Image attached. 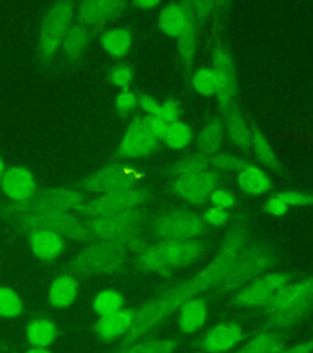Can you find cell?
<instances>
[{
	"mask_svg": "<svg viewBox=\"0 0 313 353\" xmlns=\"http://www.w3.org/2000/svg\"><path fill=\"white\" fill-rule=\"evenodd\" d=\"M248 242V234L245 228H233L222 244L219 253L207 265V268L199 271L197 275L187 279L186 281L165 288L136 307L131 329L121 339L114 352H120L138 342L147 340L152 332L182 308V304L206 291L215 290L224 280L231 265L234 264Z\"/></svg>",
	"mask_w": 313,
	"mask_h": 353,
	"instance_id": "cell-1",
	"label": "cell"
},
{
	"mask_svg": "<svg viewBox=\"0 0 313 353\" xmlns=\"http://www.w3.org/2000/svg\"><path fill=\"white\" fill-rule=\"evenodd\" d=\"M259 310L263 330L284 332L301 325L313 314V276L288 283Z\"/></svg>",
	"mask_w": 313,
	"mask_h": 353,
	"instance_id": "cell-2",
	"label": "cell"
},
{
	"mask_svg": "<svg viewBox=\"0 0 313 353\" xmlns=\"http://www.w3.org/2000/svg\"><path fill=\"white\" fill-rule=\"evenodd\" d=\"M130 252L120 243L94 241L67 260L61 274L74 277L118 275L127 269Z\"/></svg>",
	"mask_w": 313,
	"mask_h": 353,
	"instance_id": "cell-3",
	"label": "cell"
},
{
	"mask_svg": "<svg viewBox=\"0 0 313 353\" xmlns=\"http://www.w3.org/2000/svg\"><path fill=\"white\" fill-rule=\"evenodd\" d=\"M138 254L140 269L149 272L166 274L169 271L193 264L204 253V243L195 239L171 241L163 239L153 244H142Z\"/></svg>",
	"mask_w": 313,
	"mask_h": 353,
	"instance_id": "cell-4",
	"label": "cell"
},
{
	"mask_svg": "<svg viewBox=\"0 0 313 353\" xmlns=\"http://www.w3.org/2000/svg\"><path fill=\"white\" fill-rule=\"evenodd\" d=\"M277 255L273 248L267 244L251 243L246 244L239 254L224 280L217 287L215 294L219 298L235 296L250 282L264 275L274 265Z\"/></svg>",
	"mask_w": 313,
	"mask_h": 353,
	"instance_id": "cell-5",
	"label": "cell"
},
{
	"mask_svg": "<svg viewBox=\"0 0 313 353\" xmlns=\"http://www.w3.org/2000/svg\"><path fill=\"white\" fill-rule=\"evenodd\" d=\"M11 231L30 236L33 232H54L63 238L77 242H94L83 217L74 212H43L6 217Z\"/></svg>",
	"mask_w": 313,
	"mask_h": 353,
	"instance_id": "cell-6",
	"label": "cell"
},
{
	"mask_svg": "<svg viewBox=\"0 0 313 353\" xmlns=\"http://www.w3.org/2000/svg\"><path fill=\"white\" fill-rule=\"evenodd\" d=\"M83 222L94 241L120 243L131 252H136L143 244L141 241L144 225L142 210H131L107 217L83 219Z\"/></svg>",
	"mask_w": 313,
	"mask_h": 353,
	"instance_id": "cell-7",
	"label": "cell"
},
{
	"mask_svg": "<svg viewBox=\"0 0 313 353\" xmlns=\"http://www.w3.org/2000/svg\"><path fill=\"white\" fill-rule=\"evenodd\" d=\"M85 204L83 194L66 188L45 189L39 193L33 194L31 198L15 204L8 205L1 211L6 219L9 216L28 215V214H43V212H74Z\"/></svg>",
	"mask_w": 313,
	"mask_h": 353,
	"instance_id": "cell-8",
	"label": "cell"
},
{
	"mask_svg": "<svg viewBox=\"0 0 313 353\" xmlns=\"http://www.w3.org/2000/svg\"><path fill=\"white\" fill-rule=\"evenodd\" d=\"M290 282L292 276L285 272L264 274L233 296L228 307L233 309H261Z\"/></svg>",
	"mask_w": 313,
	"mask_h": 353,
	"instance_id": "cell-9",
	"label": "cell"
},
{
	"mask_svg": "<svg viewBox=\"0 0 313 353\" xmlns=\"http://www.w3.org/2000/svg\"><path fill=\"white\" fill-rule=\"evenodd\" d=\"M75 14V3L61 1L50 8L44 19L42 28V39L39 46V53L42 61H48L53 58L59 44L65 39L70 30Z\"/></svg>",
	"mask_w": 313,
	"mask_h": 353,
	"instance_id": "cell-10",
	"label": "cell"
},
{
	"mask_svg": "<svg viewBox=\"0 0 313 353\" xmlns=\"http://www.w3.org/2000/svg\"><path fill=\"white\" fill-rule=\"evenodd\" d=\"M206 227L207 225L202 217L186 211H176L160 216L154 221L152 232L160 241H184L201 236L206 231Z\"/></svg>",
	"mask_w": 313,
	"mask_h": 353,
	"instance_id": "cell-11",
	"label": "cell"
},
{
	"mask_svg": "<svg viewBox=\"0 0 313 353\" xmlns=\"http://www.w3.org/2000/svg\"><path fill=\"white\" fill-rule=\"evenodd\" d=\"M144 196L141 190L130 189L122 192L108 193L87 201L77 210L76 214L83 219H97L107 216L118 215L136 210L142 204Z\"/></svg>",
	"mask_w": 313,
	"mask_h": 353,
	"instance_id": "cell-12",
	"label": "cell"
},
{
	"mask_svg": "<svg viewBox=\"0 0 313 353\" xmlns=\"http://www.w3.org/2000/svg\"><path fill=\"white\" fill-rule=\"evenodd\" d=\"M138 178L133 174L130 176V170L124 165H105L85 179L78 188L88 193H114L135 189Z\"/></svg>",
	"mask_w": 313,
	"mask_h": 353,
	"instance_id": "cell-13",
	"label": "cell"
},
{
	"mask_svg": "<svg viewBox=\"0 0 313 353\" xmlns=\"http://www.w3.org/2000/svg\"><path fill=\"white\" fill-rule=\"evenodd\" d=\"M157 140L153 132L149 130L144 117H136L121 139L119 151L129 159H140L153 151Z\"/></svg>",
	"mask_w": 313,
	"mask_h": 353,
	"instance_id": "cell-14",
	"label": "cell"
},
{
	"mask_svg": "<svg viewBox=\"0 0 313 353\" xmlns=\"http://www.w3.org/2000/svg\"><path fill=\"white\" fill-rule=\"evenodd\" d=\"M246 339L241 326L234 321H222L204 334L199 348L206 353H224Z\"/></svg>",
	"mask_w": 313,
	"mask_h": 353,
	"instance_id": "cell-15",
	"label": "cell"
},
{
	"mask_svg": "<svg viewBox=\"0 0 313 353\" xmlns=\"http://www.w3.org/2000/svg\"><path fill=\"white\" fill-rule=\"evenodd\" d=\"M217 187V178L211 172L182 174L175 183L177 194L191 204H202Z\"/></svg>",
	"mask_w": 313,
	"mask_h": 353,
	"instance_id": "cell-16",
	"label": "cell"
},
{
	"mask_svg": "<svg viewBox=\"0 0 313 353\" xmlns=\"http://www.w3.org/2000/svg\"><path fill=\"white\" fill-rule=\"evenodd\" d=\"M1 189L11 201L22 203L36 193V181L26 167L15 165L4 172L1 178Z\"/></svg>",
	"mask_w": 313,
	"mask_h": 353,
	"instance_id": "cell-17",
	"label": "cell"
},
{
	"mask_svg": "<svg viewBox=\"0 0 313 353\" xmlns=\"http://www.w3.org/2000/svg\"><path fill=\"white\" fill-rule=\"evenodd\" d=\"M136 308H122L113 314L99 316L94 324V332L102 341L122 339L131 329Z\"/></svg>",
	"mask_w": 313,
	"mask_h": 353,
	"instance_id": "cell-18",
	"label": "cell"
},
{
	"mask_svg": "<svg viewBox=\"0 0 313 353\" xmlns=\"http://www.w3.org/2000/svg\"><path fill=\"white\" fill-rule=\"evenodd\" d=\"M177 327L184 335L198 332L207 323L208 318V302L204 296H197L182 304L177 310Z\"/></svg>",
	"mask_w": 313,
	"mask_h": 353,
	"instance_id": "cell-19",
	"label": "cell"
},
{
	"mask_svg": "<svg viewBox=\"0 0 313 353\" xmlns=\"http://www.w3.org/2000/svg\"><path fill=\"white\" fill-rule=\"evenodd\" d=\"M124 3L113 1V0H94L83 1L77 6L75 11L77 19L83 26L98 25L102 22L108 21L110 17H116V14L124 8Z\"/></svg>",
	"mask_w": 313,
	"mask_h": 353,
	"instance_id": "cell-20",
	"label": "cell"
},
{
	"mask_svg": "<svg viewBox=\"0 0 313 353\" xmlns=\"http://www.w3.org/2000/svg\"><path fill=\"white\" fill-rule=\"evenodd\" d=\"M160 28L171 37H180L193 28L190 11L182 4H169L160 15Z\"/></svg>",
	"mask_w": 313,
	"mask_h": 353,
	"instance_id": "cell-21",
	"label": "cell"
},
{
	"mask_svg": "<svg viewBox=\"0 0 313 353\" xmlns=\"http://www.w3.org/2000/svg\"><path fill=\"white\" fill-rule=\"evenodd\" d=\"M78 294V282L76 277L61 274L52 281L47 298L50 307L55 309L69 308L76 301Z\"/></svg>",
	"mask_w": 313,
	"mask_h": 353,
	"instance_id": "cell-22",
	"label": "cell"
},
{
	"mask_svg": "<svg viewBox=\"0 0 313 353\" xmlns=\"http://www.w3.org/2000/svg\"><path fill=\"white\" fill-rule=\"evenodd\" d=\"M30 248L32 253L43 261H53L61 256L64 250V238L54 232H33L28 236Z\"/></svg>",
	"mask_w": 313,
	"mask_h": 353,
	"instance_id": "cell-23",
	"label": "cell"
},
{
	"mask_svg": "<svg viewBox=\"0 0 313 353\" xmlns=\"http://www.w3.org/2000/svg\"><path fill=\"white\" fill-rule=\"evenodd\" d=\"M144 121L154 137L163 140L169 128L179 121V105L174 99H168L160 105L155 114L144 117Z\"/></svg>",
	"mask_w": 313,
	"mask_h": 353,
	"instance_id": "cell-24",
	"label": "cell"
},
{
	"mask_svg": "<svg viewBox=\"0 0 313 353\" xmlns=\"http://www.w3.org/2000/svg\"><path fill=\"white\" fill-rule=\"evenodd\" d=\"M215 70L220 79V88L218 99L222 105H229L234 94V72L230 55L224 50H218L215 54Z\"/></svg>",
	"mask_w": 313,
	"mask_h": 353,
	"instance_id": "cell-25",
	"label": "cell"
},
{
	"mask_svg": "<svg viewBox=\"0 0 313 353\" xmlns=\"http://www.w3.org/2000/svg\"><path fill=\"white\" fill-rule=\"evenodd\" d=\"M58 336V329L53 320L36 318L28 323L26 337L32 347H50Z\"/></svg>",
	"mask_w": 313,
	"mask_h": 353,
	"instance_id": "cell-26",
	"label": "cell"
},
{
	"mask_svg": "<svg viewBox=\"0 0 313 353\" xmlns=\"http://www.w3.org/2000/svg\"><path fill=\"white\" fill-rule=\"evenodd\" d=\"M64 59L69 64L77 61L83 57V52L89 43V31L88 28L81 23H77L69 30L64 39Z\"/></svg>",
	"mask_w": 313,
	"mask_h": 353,
	"instance_id": "cell-27",
	"label": "cell"
},
{
	"mask_svg": "<svg viewBox=\"0 0 313 353\" xmlns=\"http://www.w3.org/2000/svg\"><path fill=\"white\" fill-rule=\"evenodd\" d=\"M237 183L244 192L251 195L267 193L272 188L268 176L256 165L244 167L237 176Z\"/></svg>",
	"mask_w": 313,
	"mask_h": 353,
	"instance_id": "cell-28",
	"label": "cell"
},
{
	"mask_svg": "<svg viewBox=\"0 0 313 353\" xmlns=\"http://www.w3.org/2000/svg\"><path fill=\"white\" fill-rule=\"evenodd\" d=\"M285 337L281 331L263 330L245 345L251 353H281L285 348Z\"/></svg>",
	"mask_w": 313,
	"mask_h": 353,
	"instance_id": "cell-29",
	"label": "cell"
},
{
	"mask_svg": "<svg viewBox=\"0 0 313 353\" xmlns=\"http://www.w3.org/2000/svg\"><path fill=\"white\" fill-rule=\"evenodd\" d=\"M125 298L118 291L114 290H105L97 293L94 297L92 308L98 316L113 314L124 308Z\"/></svg>",
	"mask_w": 313,
	"mask_h": 353,
	"instance_id": "cell-30",
	"label": "cell"
},
{
	"mask_svg": "<svg viewBox=\"0 0 313 353\" xmlns=\"http://www.w3.org/2000/svg\"><path fill=\"white\" fill-rule=\"evenodd\" d=\"M102 44L108 53L114 57H124L131 47V34L124 28H113L105 32Z\"/></svg>",
	"mask_w": 313,
	"mask_h": 353,
	"instance_id": "cell-31",
	"label": "cell"
},
{
	"mask_svg": "<svg viewBox=\"0 0 313 353\" xmlns=\"http://www.w3.org/2000/svg\"><path fill=\"white\" fill-rule=\"evenodd\" d=\"M25 313V307L19 293L10 287L0 286V316L6 319L19 318Z\"/></svg>",
	"mask_w": 313,
	"mask_h": 353,
	"instance_id": "cell-32",
	"label": "cell"
},
{
	"mask_svg": "<svg viewBox=\"0 0 313 353\" xmlns=\"http://www.w3.org/2000/svg\"><path fill=\"white\" fill-rule=\"evenodd\" d=\"M193 85L198 94H204V96L218 94L220 88L219 75L215 69H209V68L199 69L193 75Z\"/></svg>",
	"mask_w": 313,
	"mask_h": 353,
	"instance_id": "cell-33",
	"label": "cell"
},
{
	"mask_svg": "<svg viewBox=\"0 0 313 353\" xmlns=\"http://www.w3.org/2000/svg\"><path fill=\"white\" fill-rule=\"evenodd\" d=\"M228 129L233 140L242 149H246L250 143H252V135L237 110H233L228 117Z\"/></svg>",
	"mask_w": 313,
	"mask_h": 353,
	"instance_id": "cell-34",
	"label": "cell"
},
{
	"mask_svg": "<svg viewBox=\"0 0 313 353\" xmlns=\"http://www.w3.org/2000/svg\"><path fill=\"white\" fill-rule=\"evenodd\" d=\"M193 139L191 128L184 121H176L165 134L164 141L171 149L180 150L186 148Z\"/></svg>",
	"mask_w": 313,
	"mask_h": 353,
	"instance_id": "cell-35",
	"label": "cell"
},
{
	"mask_svg": "<svg viewBox=\"0 0 313 353\" xmlns=\"http://www.w3.org/2000/svg\"><path fill=\"white\" fill-rule=\"evenodd\" d=\"M220 143H222V125L217 121H212L204 128L199 135L201 149L208 154H213L215 151H218Z\"/></svg>",
	"mask_w": 313,
	"mask_h": 353,
	"instance_id": "cell-36",
	"label": "cell"
},
{
	"mask_svg": "<svg viewBox=\"0 0 313 353\" xmlns=\"http://www.w3.org/2000/svg\"><path fill=\"white\" fill-rule=\"evenodd\" d=\"M114 353H171L169 343L162 339H147L138 342L130 347Z\"/></svg>",
	"mask_w": 313,
	"mask_h": 353,
	"instance_id": "cell-37",
	"label": "cell"
},
{
	"mask_svg": "<svg viewBox=\"0 0 313 353\" xmlns=\"http://www.w3.org/2000/svg\"><path fill=\"white\" fill-rule=\"evenodd\" d=\"M252 145L256 154H259V159L263 161L264 163L270 165H277V159H275L273 150H272L268 141L264 139L263 135L259 130L253 132Z\"/></svg>",
	"mask_w": 313,
	"mask_h": 353,
	"instance_id": "cell-38",
	"label": "cell"
},
{
	"mask_svg": "<svg viewBox=\"0 0 313 353\" xmlns=\"http://www.w3.org/2000/svg\"><path fill=\"white\" fill-rule=\"evenodd\" d=\"M131 68L129 65H125V64L116 66L113 69L111 74H110V81L116 85V86L122 88V90L129 88V83H131Z\"/></svg>",
	"mask_w": 313,
	"mask_h": 353,
	"instance_id": "cell-39",
	"label": "cell"
},
{
	"mask_svg": "<svg viewBox=\"0 0 313 353\" xmlns=\"http://www.w3.org/2000/svg\"><path fill=\"white\" fill-rule=\"evenodd\" d=\"M138 105V97L127 88L122 90L116 97V108L121 113H130L135 110Z\"/></svg>",
	"mask_w": 313,
	"mask_h": 353,
	"instance_id": "cell-40",
	"label": "cell"
},
{
	"mask_svg": "<svg viewBox=\"0 0 313 353\" xmlns=\"http://www.w3.org/2000/svg\"><path fill=\"white\" fill-rule=\"evenodd\" d=\"M209 200L215 208L224 210L229 209L235 203L233 194L226 190V189H220V188H215V190L211 194Z\"/></svg>",
	"mask_w": 313,
	"mask_h": 353,
	"instance_id": "cell-41",
	"label": "cell"
},
{
	"mask_svg": "<svg viewBox=\"0 0 313 353\" xmlns=\"http://www.w3.org/2000/svg\"><path fill=\"white\" fill-rule=\"evenodd\" d=\"M228 211L224 209H219V208H209V209L204 211L202 219H204L206 225H211V226L219 227L223 226L228 220Z\"/></svg>",
	"mask_w": 313,
	"mask_h": 353,
	"instance_id": "cell-42",
	"label": "cell"
},
{
	"mask_svg": "<svg viewBox=\"0 0 313 353\" xmlns=\"http://www.w3.org/2000/svg\"><path fill=\"white\" fill-rule=\"evenodd\" d=\"M281 198L288 206H306L312 204L313 199L306 194L297 193V192H285L277 195Z\"/></svg>",
	"mask_w": 313,
	"mask_h": 353,
	"instance_id": "cell-43",
	"label": "cell"
},
{
	"mask_svg": "<svg viewBox=\"0 0 313 353\" xmlns=\"http://www.w3.org/2000/svg\"><path fill=\"white\" fill-rule=\"evenodd\" d=\"M208 170V165L202 160H197V159H193V160L186 161L184 162L179 172L180 176L182 174H195V173H202V172H207Z\"/></svg>",
	"mask_w": 313,
	"mask_h": 353,
	"instance_id": "cell-44",
	"label": "cell"
},
{
	"mask_svg": "<svg viewBox=\"0 0 313 353\" xmlns=\"http://www.w3.org/2000/svg\"><path fill=\"white\" fill-rule=\"evenodd\" d=\"M288 205L281 200V198H278L277 195L270 198L267 203H266V211L270 214L272 216L275 217H279V216L285 215L286 211H288Z\"/></svg>",
	"mask_w": 313,
	"mask_h": 353,
	"instance_id": "cell-45",
	"label": "cell"
},
{
	"mask_svg": "<svg viewBox=\"0 0 313 353\" xmlns=\"http://www.w3.org/2000/svg\"><path fill=\"white\" fill-rule=\"evenodd\" d=\"M215 167H218L220 170H235L237 167L241 165V161L239 160L235 156H226V154H222V156H217L213 160Z\"/></svg>",
	"mask_w": 313,
	"mask_h": 353,
	"instance_id": "cell-46",
	"label": "cell"
},
{
	"mask_svg": "<svg viewBox=\"0 0 313 353\" xmlns=\"http://www.w3.org/2000/svg\"><path fill=\"white\" fill-rule=\"evenodd\" d=\"M138 105L142 108L144 113H147V116L155 114L160 107V103L149 94H142L141 97H138Z\"/></svg>",
	"mask_w": 313,
	"mask_h": 353,
	"instance_id": "cell-47",
	"label": "cell"
},
{
	"mask_svg": "<svg viewBox=\"0 0 313 353\" xmlns=\"http://www.w3.org/2000/svg\"><path fill=\"white\" fill-rule=\"evenodd\" d=\"M281 353H313V340L300 342L292 347L284 348Z\"/></svg>",
	"mask_w": 313,
	"mask_h": 353,
	"instance_id": "cell-48",
	"label": "cell"
},
{
	"mask_svg": "<svg viewBox=\"0 0 313 353\" xmlns=\"http://www.w3.org/2000/svg\"><path fill=\"white\" fill-rule=\"evenodd\" d=\"M160 4V1H155V0H142V1H138L136 6L141 9L144 10H149V9H153L154 6H157Z\"/></svg>",
	"mask_w": 313,
	"mask_h": 353,
	"instance_id": "cell-49",
	"label": "cell"
},
{
	"mask_svg": "<svg viewBox=\"0 0 313 353\" xmlns=\"http://www.w3.org/2000/svg\"><path fill=\"white\" fill-rule=\"evenodd\" d=\"M25 353H53L48 348H42V347H31L30 350H28Z\"/></svg>",
	"mask_w": 313,
	"mask_h": 353,
	"instance_id": "cell-50",
	"label": "cell"
},
{
	"mask_svg": "<svg viewBox=\"0 0 313 353\" xmlns=\"http://www.w3.org/2000/svg\"><path fill=\"white\" fill-rule=\"evenodd\" d=\"M4 172H6V163H4V161L1 159V154H0V182H1Z\"/></svg>",
	"mask_w": 313,
	"mask_h": 353,
	"instance_id": "cell-51",
	"label": "cell"
},
{
	"mask_svg": "<svg viewBox=\"0 0 313 353\" xmlns=\"http://www.w3.org/2000/svg\"><path fill=\"white\" fill-rule=\"evenodd\" d=\"M234 353H251V352H250V351H248V348H246V347H245V346H244V347L240 348V350H239V351H237V352H234Z\"/></svg>",
	"mask_w": 313,
	"mask_h": 353,
	"instance_id": "cell-52",
	"label": "cell"
},
{
	"mask_svg": "<svg viewBox=\"0 0 313 353\" xmlns=\"http://www.w3.org/2000/svg\"><path fill=\"white\" fill-rule=\"evenodd\" d=\"M0 353H3V347L1 346H0Z\"/></svg>",
	"mask_w": 313,
	"mask_h": 353,
	"instance_id": "cell-53",
	"label": "cell"
},
{
	"mask_svg": "<svg viewBox=\"0 0 313 353\" xmlns=\"http://www.w3.org/2000/svg\"><path fill=\"white\" fill-rule=\"evenodd\" d=\"M312 340H313V337H312Z\"/></svg>",
	"mask_w": 313,
	"mask_h": 353,
	"instance_id": "cell-54",
	"label": "cell"
}]
</instances>
